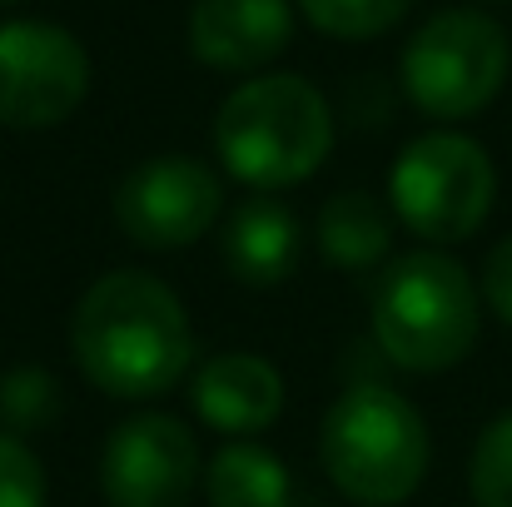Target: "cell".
I'll use <instances>...</instances> for the list:
<instances>
[{
  "label": "cell",
  "instance_id": "30bf717a",
  "mask_svg": "<svg viewBox=\"0 0 512 507\" xmlns=\"http://www.w3.org/2000/svg\"><path fill=\"white\" fill-rule=\"evenodd\" d=\"M294 40L289 0H194L189 10V50L199 65L244 75L274 65Z\"/></svg>",
  "mask_w": 512,
  "mask_h": 507
},
{
  "label": "cell",
  "instance_id": "2e32d148",
  "mask_svg": "<svg viewBox=\"0 0 512 507\" xmlns=\"http://www.w3.org/2000/svg\"><path fill=\"white\" fill-rule=\"evenodd\" d=\"M299 10L309 15L314 30L334 40H373L393 30L413 10V0H299Z\"/></svg>",
  "mask_w": 512,
  "mask_h": 507
},
{
  "label": "cell",
  "instance_id": "9a60e30c",
  "mask_svg": "<svg viewBox=\"0 0 512 507\" xmlns=\"http://www.w3.org/2000/svg\"><path fill=\"white\" fill-rule=\"evenodd\" d=\"M60 408H65V398H60L55 373L10 368L0 378V423H5V433H15V438L20 433H40V428H50L60 418Z\"/></svg>",
  "mask_w": 512,
  "mask_h": 507
},
{
  "label": "cell",
  "instance_id": "8fae6325",
  "mask_svg": "<svg viewBox=\"0 0 512 507\" xmlns=\"http://www.w3.org/2000/svg\"><path fill=\"white\" fill-rule=\"evenodd\" d=\"M194 413L229 438L264 433L284 413V378L259 353H214L194 373Z\"/></svg>",
  "mask_w": 512,
  "mask_h": 507
},
{
  "label": "cell",
  "instance_id": "ffe728a7",
  "mask_svg": "<svg viewBox=\"0 0 512 507\" xmlns=\"http://www.w3.org/2000/svg\"><path fill=\"white\" fill-rule=\"evenodd\" d=\"M0 5H20V0H0Z\"/></svg>",
  "mask_w": 512,
  "mask_h": 507
},
{
  "label": "cell",
  "instance_id": "7a4b0ae2",
  "mask_svg": "<svg viewBox=\"0 0 512 507\" xmlns=\"http://www.w3.org/2000/svg\"><path fill=\"white\" fill-rule=\"evenodd\" d=\"M214 150L249 189L304 184L334 150L329 100L304 75H254L219 105Z\"/></svg>",
  "mask_w": 512,
  "mask_h": 507
},
{
  "label": "cell",
  "instance_id": "6da1fadb",
  "mask_svg": "<svg viewBox=\"0 0 512 507\" xmlns=\"http://www.w3.org/2000/svg\"><path fill=\"white\" fill-rule=\"evenodd\" d=\"M70 348L80 373L110 398H155L189 373L194 334L189 314L155 274H105L85 289Z\"/></svg>",
  "mask_w": 512,
  "mask_h": 507
},
{
  "label": "cell",
  "instance_id": "4fadbf2b",
  "mask_svg": "<svg viewBox=\"0 0 512 507\" xmlns=\"http://www.w3.org/2000/svg\"><path fill=\"white\" fill-rule=\"evenodd\" d=\"M388 244H393V219L373 194L343 189L319 209V249L329 254V264H339L348 274L383 264Z\"/></svg>",
  "mask_w": 512,
  "mask_h": 507
},
{
  "label": "cell",
  "instance_id": "277c9868",
  "mask_svg": "<svg viewBox=\"0 0 512 507\" xmlns=\"http://www.w3.org/2000/svg\"><path fill=\"white\" fill-rule=\"evenodd\" d=\"M478 284L448 254H403L373 289V338L408 373H443L478 343Z\"/></svg>",
  "mask_w": 512,
  "mask_h": 507
},
{
  "label": "cell",
  "instance_id": "52a82bcc",
  "mask_svg": "<svg viewBox=\"0 0 512 507\" xmlns=\"http://www.w3.org/2000/svg\"><path fill=\"white\" fill-rule=\"evenodd\" d=\"M90 95V55L85 45L45 20H5L0 25V125L10 130H50L70 120Z\"/></svg>",
  "mask_w": 512,
  "mask_h": 507
},
{
  "label": "cell",
  "instance_id": "5b68a950",
  "mask_svg": "<svg viewBox=\"0 0 512 507\" xmlns=\"http://www.w3.org/2000/svg\"><path fill=\"white\" fill-rule=\"evenodd\" d=\"M508 30L483 10H438L403 45V90L428 120H473L508 85Z\"/></svg>",
  "mask_w": 512,
  "mask_h": 507
},
{
  "label": "cell",
  "instance_id": "7c38bea8",
  "mask_svg": "<svg viewBox=\"0 0 512 507\" xmlns=\"http://www.w3.org/2000/svg\"><path fill=\"white\" fill-rule=\"evenodd\" d=\"M224 264L244 284H284L299 269V219L274 199L244 204L224 229Z\"/></svg>",
  "mask_w": 512,
  "mask_h": 507
},
{
  "label": "cell",
  "instance_id": "d6986e66",
  "mask_svg": "<svg viewBox=\"0 0 512 507\" xmlns=\"http://www.w3.org/2000/svg\"><path fill=\"white\" fill-rule=\"evenodd\" d=\"M483 299L503 324H512V234L503 244H493V254L483 264Z\"/></svg>",
  "mask_w": 512,
  "mask_h": 507
},
{
  "label": "cell",
  "instance_id": "ba28073f",
  "mask_svg": "<svg viewBox=\"0 0 512 507\" xmlns=\"http://www.w3.org/2000/svg\"><path fill=\"white\" fill-rule=\"evenodd\" d=\"M224 189L214 169L184 155H160L130 169L115 189V219L140 249H184L214 229Z\"/></svg>",
  "mask_w": 512,
  "mask_h": 507
},
{
  "label": "cell",
  "instance_id": "9c48e42d",
  "mask_svg": "<svg viewBox=\"0 0 512 507\" xmlns=\"http://www.w3.org/2000/svg\"><path fill=\"white\" fill-rule=\"evenodd\" d=\"M100 488L110 507H189L199 488L194 433L170 413L120 423L100 458Z\"/></svg>",
  "mask_w": 512,
  "mask_h": 507
},
{
  "label": "cell",
  "instance_id": "3957f363",
  "mask_svg": "<svg viewBox=\"0 0 512 507\" xmlns=\"http://www.w3.org/2000/svg\"><path fill=\"white\" fill-rule=\"evenodd\" d=\"M319 458L348 503L398 507L418 493L433 443L423 413L388 383H353L319 428Z\"/></svg>",
  "mask_w": 512,
  "mask_h": 507
},
{
  "label": "cell",
  "instance_id": "ac0fdd59",
  "mask_svg": "<svg viewBox=\"0 0 512 507\" xmlns=\"http://www.w3.org/2000/svg\"><path fill=\"white\" fill-rule=\"evenodd\" d=\"M0 507H45V468L15 433H0Z\"/></svg>",
  "mask_w": 512,
  "mask_h": 507
},
{
  "label": "cell",
  "instance_id": "5bb4252c",
  "mask_svg": "<svg viewBox=\"0 0 512 507\" xmlns=\"http://www.w3.org/2000/svg\"><path fill=\"white\" fill-rule=\"evenodd\" d=\"M209 507H289L294 488L284 463L259 443H229L204 468Z\"/></svg>",
  "mask_w": 512,
  "mask_h": 507
},
{
  "label": "cell",
  "instance_id": "8992f818",
  "mask_svg": "<svg viewBox=\"0 0 512 507\" xmlns=\"http://www.w3.org/2000/svg\"><path fill=\"white\" fill-rule=\"evenodd\" d=\"M388 199L403 229L428 244H458L483 229L498 199V169L488 150L468 135H423L388 174Z\"/></svg>",
  "mask_w": 512,
  "mask_h": 507
},
{
  "label": "cell",
  "instance_id": "e0dca14e",
  "mask_svg": "<svg viewBox=\"0 0 512 507\" xmlns=\"http://www.w3.org/2000/svg\"><path fill=\"white\" fill-rule=\"evenodd\" d=\"M468 493L478 507H512V413L483 428L468 463Z\"/></svg>",
  "mask_w": 512,
  "mask_h": 507
}]
</instances>
